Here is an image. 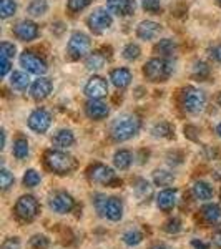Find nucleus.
<instances>
[{"mask_svg": "<svg viewBox=\"0 0 221 249\" xmlns=\"http://www.w3.org/2000/svg\"><path fill=\"white\" fill-rule=\"evenodd\" d=\"M140 128H142V122L136 115L127 113L122 115L111 123L110 128V135L115 142H127V140L133 138L138 133Z\"/></svg>", "mask_w": 221, "mask_h": 249, "instance_id": "obj_1", "label": "nucleus"}, {"mask_svg": "<svg viewBox=\"0 0 221 249\" xmlns=\"http://www.w3.org/2000/svg\"><path fill=\"white\" fill-rule=\"evenodd\" d=\"M45 163L48 170H52L57 175H68L70 171L75 170V160L74 156H70L65 151L58 150H50L45 153Z\"/></svg>", "mask_w": 221, "mask_h": 249, "instance_id": "obj_2", "label": "nucleus"}, {"mask_svg": "<svg viewBox=\"0 0 221 249\" xmlns=\"http://www.w3.org/2000/svg\"><path fill=\"white\" fill-rule=\"evenodd\" d=\"M173 65L165 58H151L147 62L143 68V73L150 82H166L170 78Z\"/></svg>", "mask_w": 221, "mask_h": 249, "instance_id": "obj_3", "label": "nucleus"}, {"mask_svg": "<svg viewBox=\"0 0 221 249\" xmlns=\"http://www.w3.org/2000/svg\"><path fill=\"white\" fill-rule=\"evenodd\" d=\"M182 105L188 113L198 115L206 107V96H204V93L200 88L186 87L182 93Z\"/></svg>", "mask_w": 221, "mask_h": 249, "instance_id": "obj_4", "label": "nucleus"}, {"mask_svg": "<svg viewBox=\"0 0 221 249\" xmlns=\"http://www.w3.org/2000/svg\"><path fill=\"white\" fill-rule=\"evenodd\" d=\"M95 206L98 213H102L105 218L110 221H120L123 216V204L118 198L111 196V198H105V196H98L95 199Z\"/></svg>", "mask_w": 221, "mask_h": 249, "instance_id": "obj_5", "label": "nucleus"}, {"mask_svg": "<svg viewBox=\"0 0 221 249\" xmlns=\"http://www.w3.org/2000/svg\"><path fill=\"white\" fill-rule=\"evenodd\" d=\"M90 37L85 35L83 32H75L74 35L68 40V45H67V52H68V57L72 60H78L82 58L83 55L88 53L90 50Z\"/></svg>", "mask_w": 221, "mask_h": 249, "instance_id": "obj_6", "label": "nucleus"}, {"mask_svg": "<svg viewBox=\"0 0 221 249\" xmlns=\"http://www.w3.org/2000/svg\"><path fill=\"white\" fill-rule=\"evenodd\" d=\"M15 214L23 221H32L38 214V201L34 196H22L15 204Z\"/></svg>", "mask_w": 221, "mask_h": 249, "instance_id": "obj_7", "label": "nucleus"}, {"mask_svg": "<svg viewBox=\"0 0 221 249\" xmlns=\"http://www.w3.org/2000/svg\"><path fill=\"white\" fill-rule=\"evenodd\" d=\"M111 22H113V18L110 15V10L107 9H95L88 17V27L93 34H102L107 29H110Z\"/></svg>", "mask_w": 221, "mask_h": 249, "instance_id": "obj_8", "label": "nucleus"}, {"mask_svg": "<svg viewBox=\"0 0 221 249\" xmlns=\"http://www.w3.org/2000/svg\"><path fill=\"white\" fill-rule=\"evenodd\" d=\"M20 65L25 68L29 73L35 75H43L47 71V63L43 58L37 57L34 52H23L20 55Z\"/></svg>", "mask_w": 221, "mask_h": 249, "instance_id": "obj_9", "label": "nucleus"}, {"mask_svg": "<svg viewBox=\"0 0 221 249\" xmlns=\"http://www.w3.org/2000/svg\"><path fill=\"white\" fill-rule=\"evenodd\" d=\"M52 124V116L47 110L38 108V110L32 111L29 116V128L35 133H45Z\"/></svg>", "mask_w": 221, "mask_h": 249, "instance_id": "obj_10", "label": "nucleus"}, {"mask_svg": "<svg viewBox=\"0 0 221 249\" xmlns=\"http://www.w3.org/2000/svg\"><path fill=\"white\" fill-rule=\"evenodd\" d=\"M74 206H75L74 198L65 191L55 193V195L50 198V208L55 213H58V214H67V213H70L74 210Z\"/></svg>", "mask_w": 221, "mask_h": 249, "instance_id": "obj_11", "label": "nucleus"}, {"mask_svg": "<svg viewBox=\"0 0 221 249\" xmlns=\"http://www.w3.org/2000/svg\"><path fill=\"white\" fill-rule=\"evenodd\" d=\"M108 93V85L102 77H92L85 85V95L92 100H100Z\"/></svg>", "mask_w": 221, "mask_h": 249, "instance_id": "obj_12", "label": "nucleus"}, {"mask_svg": "<svg viewBox=\"0 0 221 249\" xmlns=\"http://www.w3.org/2000/svg\"><path fill=\"white\" fill-rule=\"evenodd\" d=\"M14 34H15V37L18 40H22V42H30V40L37 38L38 27H37V23L32 22V20H22V22H18L17 25H15Z\"/></svg>", "mask_w": 221, "mask_h": 249, "instance_id": "obj_13", "label": "nucleus"}, {"mask_svg": "<svg viewBox=\"0 0 221 249\" xmlns=\"http://www.w3.org/2000/svg\"><path fill=\"white\" fill-rule=\"evenodd\" d=\"M88 176H90L92 181L102 183V184H110L115 179V173L111 168L105 166V164H93V166L88 170Z\"/></svg>", "mask_w": 221, "mask_h": 249, "instance_id": "obj_14", "label": "nucleus"}, {"mask_svg": "<svg viewBox=\"0 0 221 249\" xmlns=\"http://www.w3.org/2000/svg\"><path fill=\"white\" fill-rule=\"evenodd\" d=\"M52 88H54V85H52L50 80L45 77H40L32 83L30 95L34 100H45L47 96L52 93Z\"/></svg>", "mask_w": 221, "mask_h": 249, "instance_id": "obj_15", "label": "nucleus"}, {"mask_svg": "<svg viewBox=\"0 0 221 249\" xmlns=\"http://www.w3.org/2000/svg\"><path fill=\"white\" fill-rule=\"evenodd\" d=\"M85 113L92 120H103L108 115V107L102 100H88L85 105Z\"/></svg>", "mask_w": 221, "mask_h": 249, "instance_id": "obj_16", "label": "nucleus"}, {"mask_svg": "<svg viewBox=\"0 0 221 249\" xmlns=\"http://www.w3.org/2000/svg\"><path fill=\"white\" fill-rule=\"evenodd\" d=\"M162 25L153 22V20H143L138 27H136V35L142 40H153L155 37H158Z\"/></svg>", "mask_w": 221, "mask_h": 249, "instance_id": "obj_17", "label": "nucleus"}, {"mask_svg": "<svg viewBox=\"0 0 221 249\" xmlns=\"http://www.w3.org/2000/svg\"><path fill=\"white\" fill-rule=\"evenodd\" d=\"M108 10L111 14L116 15H130L135 10V2L133 0H107Z\"/></svg>", "mask_w": 221, "mask_h": 249, "instance_id": "obj_18", "label": "nucleus"}, {"mask_svg": "<svg viewBox=\"0 0 221 249\" xmlns=\"http://www.w3.org/2000/svg\"><path fill=\"white\" fill-rule=\"evenodd\" d=\"M156 204H158L160 210L171 211L176 204V191L170 190V188H168V190L160 191L158 196H156Z\"/></svg>", "mask_w": 221, "mask_h": 249, "instance_id": "obj_19", "label": "nucleus"}, {"mask_svg": "<svg viewBox=\"0 0 221 249\" xmlns=\"http://www.w3.org/2000/svg\"><path fill=\"white\" fill-rule=\"evenodd\" d=\"M110 80L116 88L122 90V88H127L131 83V71L128 68H115L110 73Z\"/></svg>", "mask_w": 221, "mask_h": 249, "instance_id": "obj_20", "label": "nucleus"}, {"mask_svg": "<svg viewBox=\"0 0 221 249\" xmlns=\"http://www.w3.org/2000/svg\"><path fill=\"white\" fill-rule=\"evenodd\" d=\"M193 196L200 201H208L213 198V188L206 181H196L193 184Z\"/></svg>", "mask_w": 221, "mask_h": 249, "instance_id": "obj_21", "label": "nucleus"}, {"mask_svg": "<svg viewBox=\"0 0 221 249\" xmlns=\"http://www.w3.org/2000/svg\"><path fill=\"white\" fill-rule=\"evenodd\" d=\"M10 85L18 91H25L30 85V77L25 71H14L10 77Z\"/></svg>", "mask_w": 221, "mask_h": 249, "instance_id": "obj_22", "label": "nucleus"}, {"mask_svg": "<svg viewBox=\"0 0 221 249\" xmlns=\"http://www.w3.org/2000/svg\"><path fill=\"white\" fill-rule=\"evenodd\" d=\"M202 213H203V218L206 219V223H210V224H216L221 221V208L215 203H210V204H206V206H203Z\"/></svg>", "mask_w": 221, "mask_h": 249, "instance_id": "obj_23", "label": "nucleus"}, {"mask_svg": "<svg viewBox=\"0 0 221 249\" xmlns=\"http://www.w3.org/2000/svg\"><path fill=\"white\" fill-rule=\"evenodd\" d=\"M75 143V136L70 130H60L54 136V144L58 148H68Z\"/></svg>", "mask_w": 221, "mask_h": 249, "instance_id": "obj_24", "label": "nucleus"}, {"mask_svg": "<svg viewBox=\"0 0 221 249\" xmlns=\"http://www.w3.org/2000/svg\"><path fill=\"white\" fill-rule=\"evenodd\" d=\"M131 161H133V156H131V153L128 150L116 151L115 156H113V164L118 168V170H128Z\"/></svg>", "mask_w": 221, "mask_h": 249, "instance_id": "obj_25", "label": "nucleus"}, {"mask_svg": "<svg viewBox=\"0 0 221 249\" xmlns=\"http://www.w3.org/2000/svg\"><path fill=\"white\" fill-rule=\"evenodd\" d=\"M175 50H176V43H175V40H171V38L160 40V42L156 43V47H155L156 53L163 55V57H170V55H173Z\"/></svg>", "mask_w": 221, "mask_h": 249, "instance_id": "obj_26", "label": "nucleus"}, {"mask_svg": "<svg viewBox=\"0 0 221 249\" xmlns=\"http://www.w3.org/2000/svg\"><path fill=\"white\" fill-rule=\"evenodd\" d=\"M29 142L25 138H17L14 142V156L17 160H25L29 156Z\"/></svg>", "mask_w": 221, "mask_h": 249, "instance_id": "obj_27", "label": "nucleus"}, {"mask_svg": "<svg viewBox=\"0 0 221 249\" xmlns=\"http://www.w3.org/2000/svg\"><path fill=\"white\" fill-rule=\"evenodd\" d=\"M48 10V3L47 0H32V3L29 5V14L32 17H42L45 15Z\"/></svg>", "mask_w": 221, "mask_h": 249, "instance_id": "obj_28", "label": "nucleus"}, {"mask_svg": "<svg viewBox=\"0 0 221 249\" xmlns=\"http://www.w3.org/2000/svg\"><path fill=\"white\" fill-rule=\"evenodd\" d=\"M85 65L88 70H100V68L105 65V57H103L100 52H93V53L88 55Z\"/></svg>", "mask_w": 221, "mask_h": 249, "instance_id": "obj_29", "label": "nucleus"}, {"mask_svg": "<svg viewBox=\"0 0 221 249\" xmlns=\"http://www.w3.org/2000/svg\"><path fill=\"white\" fill-rule=\"evenodd\" d=\"M175 179V176L171 175L170 171H165V170H156L153 173V181L158 184V186H168L171 184Z\"/></svg>", "mask_w": 221, "mask_h": 249, "instance_id": "obj_30", "label": "nucleus"}, {"mask_svg": "<svg viewBox=\"0 0 221 249\" xmlns=\"http://www.w3.org/2000/svg\"><path fill=\"white\" fill-rule=\"evenodd\" d=\"M122 239H123V243H125L127 246H138V244L143 241V234L138 230H130V231H127L125 234H123Z\"/></svg>", "mask_w": 221, "mask_h": 249, "instance_id": "obj_31", "label": "nucleus"}, {"mask_svg": "<svg viewBox=\"0 0 221 249\" xmlns=\"http://www.w3.org/2000/svg\"><path fill=\"white\" fill-rule=\"evenodd\" d=\"M17 10V3L14 0H0V15L2 18H9Z\"/></svg>", "mask_w": 221, "mask_h": 249, "instance_id": "obj_32", "label": "nucleus"}, {"mask_svg": "<svg viewBox=\"0 0 221 249\" xmlns=\"http://www.w3.org/2000/svg\"><path fill=\"white\" fill-rule=\"evenodd\" d=\"M151 133H153V136H156V138H166V136H170L171 133V126L166 122H160L153 126Z\"/></svg>", "mask_w": 221, "mask_h": 249, "instance_id": "obj_33", "label": "nucleus"}, {"mask_svg": "<svg viewBox=\"0 0 221 249\" xmlns=\"http://www.w3.org/2000/svg\"><path fill=\"white\" fill-rule=\"evenodd\" d=\"M23 184L27 188H35L40 184V175L35 170H27L23 175Z\"/></svg>", "mask_w": 221, "mask_h": 249, "instance_id": "obj_34", "label": "nucleus"}, {"mask_svg": "<svg viewBox=\"0 0 221 249\" xmlns=\"http://www.w3.org/2000/svg\"><path fill=\"white\" fill-rule=\"evenodd\" d=\"M15 181V178H14V175L7 170V168H3L2 171H0V186H2V190L3 191H7L9 188L14 184Z\"/></svg>", "mask_w": 221, "mask_h": 249, "instance_id": "obj_35", "label": "nucleus"}, {"mask_svg": "<svg viewBox=\"0 0 221 249\" xmlns=\"http://www.w3.org/2000/svg\"><path fill=\"white\" fill-rule=\"evenodd\" d=\"M193 75L200 80H204L208 75H210V67H208L204 62H196L195 67H193Z\"/></svg>", "mask_w": 221, "mask_h": 249, "instance_id": "obj_36", "label": "nucleus"}, {"mask_svg": "<svg viewBox=\"0 0 221 249\" xmlns=\"http://www.w3.org/2000/svg\"><path fill=\"white\" fill-rule=\"evenodd\" d=\"M140 53H142V50H140V47L136 45V43H128V45L123 48V57L127 60H136L140 57Z\"/></svg>", "mask_w": 221, "mask_h": 249, "instance_id": "obj_37", "label": "nucleus"}, {"mask_svg": "<svg viewBox=\"0 0 221 249\" xmlns=\"http://www.w3.org/2000/svg\"><path fill=\"white\" fill-rule=\"evenodd\" d=\"M90 3H92V0H68L67 5H68V10H70L72 14H77V12L87 9Z\"/></svg>", "mask_w": 221, "mask_h": 249, "instance_id": "obj_38", "label": "nucleus"}, {"mask_svg": "<svg viewBox=\"0 0 221 249\" xmlns=\"http://www.w3.org/2000/svg\"><path fill=\"white\" fill-rule=\"evenodd\" d=\"M163 230L166 231L168 234H176V232H180V230H182V221L178 218L168 219L166 223L163 224Z\"/></svg>", "mask_w": 221, "mask_h": 249, "instance_id": "obj_39", "label": "nucleus"}, {"mask_svg": "<svg viewBox=\"0 0 221 249\" xmlns=\"http://www.w3.org/2000/svg\"><path fill=\"white\" fill-rule=\"evenodd\" d=\"M48 248V239L45 236L37 234L29 241V249H47Z\"/></svg>", "mask_w": 221, "mask_h": 249, "instance_id": "obj_40", "label": "nucleus"}, {"mask_svg": "<svg viewBox=\"0 0 221 249\" xmlns=\"http://www.w3.org/2000/svg\"><path fill=\"white\" fill-rule=\"evenodd\" d=\"M143 9L150 14H158L162 10V5H160V0H142Z\"/></svg>", "mask_w": 221, "mask_h": 249, "instance_id": "obj_41", "label": "nucleus"}, {"mask_svg": "<svg viewBox=\"0 0 221 249\" xmlns=\"http://www.w3.org/2000/svg\"><path fill=\"white\" fill-rule=\"evenodd\" d=\"M0 55H2V57H7V58H14L15 57V45L14 43H9V42H2V45H0Z\"/></svg>", "mask_w": 221, "mask_h": 249, "instance_id": "obj_42", "label": "nucleus"}, {"mask_svg": "<svg viewBox=\"0 0 221 249\" xmlns=\"http://www.w3.org/2000/svg\"><path fill=\"white\" fill-rule=\"evenodd\" d=\"M136 193H138V196H140L142 199L148 198V196L151 195V186H150V183H147V181H138V186H136Z\"/></svg>", "mask_w": 221, "mask_h": 249, "instance_id": "obj_43", "label": "nucleus"}, {"mask_svg": "<svg viewBox=\"0 0 221 249\" xmlns=\"http://www.w3.org/2000/svg\"><path fill=\"white\" fill-rule=\"evenodd\" d=\"M20 246H22V244H20L18 238H9L3 241L2 249H20Z\"/></svg>", "mask_w": 221, "mask_h": 249, "instance_id": "obj_44", "label": "nucleus"}, {"mask_svg": "<svg viewBox=\"0 0 221 249\" xmlns=\"http://www.w3.org/2000/svg\"><path fill=\"white\" fill-rule=\"evenodd\" d=\"M9 71H10V58L2 57V55H0V75L5 77Z\"/></svg>", "mask_w": 221, "mask_h": 249, "instance_id": "obj_45", "label": "nucleus"}, {"mask_svg": "<svg viewBox=\"0 0 221 249\" xmlns=\"http://www.w3.org/2000/svg\"><path fill=\"white\" fill-rule=\"evenodd\" d=\"M196 128L195 126H184V135L188 136V138H191V140H196Z\"/></svg>", "mask_w": 221, "mask_h": 249, "instance_id": "obj_46", "label": "nucleus"}, {"mask_svg": "<svg viewBox=\"0 0 221 249\" xmlns=\"http://www.w3.org/2000/svg\"><path fill=\"white\" fill-rule=\"evenodd\" d=\"M191 246L195 248V249H208V244L203 243V241H200V239H193L191 241Z\"/></svg>", "mask_w": 221, "mask_h": 249, "instance_id": "obj_47", "label": "nucleus"}, {"mask_svg": "<svg viewBox=\"0 0 221 249\" xmlns=\"http://www.w3.org/2000/svg\"><path fill=\"white\" fill-rule=\"evenodd\" d=\"M213 244L218 249H221V231L215 232V236H213Z\"/></svg>", "mask_w": 221, "mask_h": 249, "instance_id": "obj_48", "label": "nucleus"}, {"mask_svg": "<svg viewBox=\"0 0 221 249\" xmlns=\"http://www.w3.org/2000/svg\"><path fill=\"white\" fill-rule=\"evenodd\" d=\"M213 57H215L221 63V45H218V47L215 48V50H213Z\"/></svg>", "mask_w": 221, "mask_h": 249, "instance_id": "obj_49", "label": "nucleus"}, {"mask_svg": "<svg viewBox=\"0 0 221 249\" xmlns=\"http://www.w3.org/2000/svg\"><path fill=\"white\" fill-rule=\"evenodd\" d=\"M151 249H166V246H165V244H155Z\"/></svg>", "mask_w": 221, "mask_h": 249, "instance_id": "obj_50", "label": "nucleus"}, {"mask_svg": "<svg viewBox=\"0 0 221 249\" xmlns=\"http://www.w3.org/2000/svg\"><path fill=\"white\" fill-rule=\"evenodd\" d=\"M5 140H7V138H5V131L2 130V148L5 146Z\"/></svg>", "mask_w": 221, "mask_h": 249, "instance_id": "obj_51", "label": "nucleus"}, {"mask_svg": "<svg viewBox=\"0 0 221 249\" xmlns=\"http://www.w3.org/2000/svg\"><path fill=\"white\" fill-rule=\"evenodd\" d=\"M216 133H218V135L221 136V123L218 124V126H216Z\"/></svg>", "mask_w": 221, "mask_h": 249, "instance_id": "obj_52", "label": "nucleus"}, {"mask_svg": "<svg viewBox=\"0 0 221 249\" xmlns=\"http://www.w3.org/2000/svg\"><path fill=\"white\" fill-rule=\"evenodd\" d=\"M218 105H220V107H221V93H220V95H218Z\"/></svg>", "mask_w": 221, "mask_h": 249, "instance_id": "obj_53", "label": "nucleus"}, {"mask_svg": "<svg viewBox=\"0 0 221 249\" xmlns=\"http://www.w3.org/2000/svg\"><path fill=\"white\" fill-rule=\"evenodd\" d=\"M218 3H220V5H221V0H218Z\"/></svg>", "mask_w": 221, "mask_h": 249, "instance_id": "obj_54", "label": "nucleus"}]
</instances>
